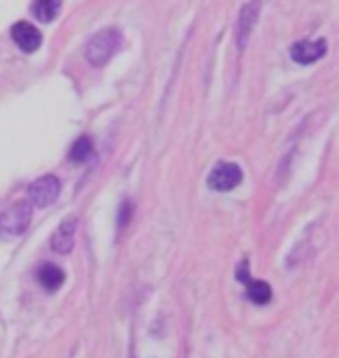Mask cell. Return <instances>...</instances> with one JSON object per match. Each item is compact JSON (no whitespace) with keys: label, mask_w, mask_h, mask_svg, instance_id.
<instances>
[{"label":"cell","mask_w":339,"mask_h":358,"mask_svg":"<svg viewBox=\"0 0 339 358\" xmlns=\"http://www.w3.org/2000/svg\"><path fill=\"white\" fill-rule=\"evenodd\" d=\"M121 42H124V38H121V31H117V28H105V31L96 33L86 42V49H84L86 61H89L93 68H103L105 63L117 54Z\"/></svg>","instance_id":"obj_1"},{"label":"cell","mask_w":339,"mask_h":358,"mask_svg":"<svg viewBox=\"0 0 339 358\" xmlns=\"http://www.w3.org/2000/svg\"><path fill=\"white\" fill-rule=\"evenodd\" d=\"M242 168L237 163H228V161H221L216 163V168L209 173L207 177V186L212 191H219V193H226V191H233L237 186L242 184Z\"/></svg>","instance_id":"obj_2"},{"label":"cell","mask_w":339,"mask_h":358,"mask_svg":"<svg viewBox=\"0 0 339 358\" xmlns=\"http://www.w3.org/2000/svg\"><path fill=\"white\" fill-rule=\"evenodd\" d=\"M61 193V179L56 175H45L28 186V203L35 207H49L56 203Z\"/></svg>","instance_id":"obj_3"},{"label":"cell","mask_w":339,"mask_h":358,"mask_svg":"<svg viewBox=\"0 0 339 358\" xmlns=\"http://www.w3.org/2000/svg\"><path fill=\"white\" fill-rule=\"evenodd\" d=\"M31 214H33V207L28 200L17 203L3 214V219H0V228H3L7 235H21L28 228V224H31Z\"/></svg>","instance_id":"obj_4"},{"label":"cell","mask_w":339,"mask_h":358,"mask_svg":"<svg viewBox=\"0 0 339 358\" xmlns=\"http://www.w3.org/2000/svg\"><path fill=\"white\" fill-rule=\"evenodd\" d=\"M328 52V42L319 40H300L291 47V59L300 66H312V63L321 61Z\"/></svg>","instance_id":"obj_5"},{"label":"cell","mask_w":339,"mask_h":358,"mask_svg":"<svg viewBox=\"0 0 339 358\" xmlns=\"http://www.w3.org/2000/svg\"><path fill=\"white\" fill-rule=\"evenodd\" d=\"M12 40L24 54H33L42 45V33L28 21H19V24L12 26Z\"/></svg>","instance_id":"obj_6"},{"label":"cell","mask_w":339,"mask_h":358,"mask_svg":"<svg viewBox=\"0 0 339 358\" xmlns=\"http://www.w3.org/2000/svg\"><path fill=\"white\" fill-rule=\"evenodd\" d=\"M261 7H263V0H251L249 5L242 7L240 21H237V45H240V49L247 47L251 31H254V26L258 21V14H261Z\"/></svg>","instance_id":"obj_7"},{"label":"cell","mask_w":339,"mask_h":358,"mask_svg":"<svg viewBox=\"0 0 339 358\" xmlns=\"http://www.w3.org/2000/svg\"><path fill=\"white\" fill-rule=\"evenodd\" d=\"M75 235H77V217H68L66 221H61V226L52 235V249L56 254H70L72 247H75Z\"/></svg>","instance_id":"obj_8"},{"label":"cell","mask_w":339,"mask_h":358,"mask_svg":"<svg viewBox=\"0 0 339 358\" xmlns=\"http://www.w3.org/2000/svg\"><path fill=\"white\" fill-rule=\"evenodd\" d=\"M38 282L45 286L47 291H59L63 282H66V272L59 266H54V263H45V266H40L38 270Z\"/></svg>","instance_id":"obj_9"},{"label":"cell","mask_w":339,"mask_h":358,"mask_svg":"<svg viewBox=\"0 0 339 358\" xmlns=\"http://www.w3.org/2000/svg\"><path fill=\"white\" fill-rule=\"evenodd\" d=\"M247 296L254 305H268L272 300V286L268 282H263V279H249Z\"/></svg>","instance_id":"obj_10"},{"label":"cell","mask_w":339,"mask_h":358,"mask_svg":"<svg viewBox=\"0 0 339 358\" xmlns=\"http://www.w3.org/2000/svg\"><path fill=\"white\" fill-rule=\"evenodd\" d=\"M61 12V0H35L33 3V14L35 19H40L42 24H49L59 17Z\"/></svg>","instance_id":"obj_11"},{"label":"cell","mask_w":339,"mask_h":358,"mask_svg":"<svg viewBox=\"0 0 339 358\" xmlns=\"http://www.w3.org/2000/svg\"><path fill=\"white\" fill-rule=\"evenodd\" d=\"M93 156V142L91 138H79L75 145H72L70 149V161H75V163H86Z\"/></svg>","instance_id":"obj_12"},{"label":"cell","mask_w":339,"mask_h":358,"mask_svg":"<svg viewBox=\"0 0 339 358\" xmlns=\"http://www.w3.org/2000/svg\"><path fill=\"white\" fill-rule=\"evenodd\" d=\"M131 214H133V203H131V200H124V205H121V210H119V228H121V231L128 226Z\"/></svg>","instance_id":"obj_13"}]
</instances>
